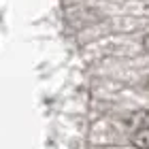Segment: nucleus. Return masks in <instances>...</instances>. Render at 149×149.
<instances>
[{"mask_svg": "<svg viewBox=\"0 0 149 149\" xmlns=\"http://www.w3.org/2000/svg\"><path fill=\"white\" fill-rule=\"evenodd\" d=\"M143 43H145V49H149V34L145 36V40H143Z\"/></svg>", "mask_w": 149, "mask_h": 149, "instance_id": "nucleus-3", "label": "nucleus"}, {"mask_svg": "<svg viewBox=\"0 0 149 149\" xmlns=\"http://www.w3.org/2000/svg\"><path fill=\"white\" fill-rule=\"evenodd\" d=\"M126 121H128V126L136 128V130H139V128H149V109H143V111L132 113Z\"/></svg>", "mask_w": 149, "mask_h": 149, "instance_id": "nucleus-1", "label": "nucleus"}, {"mask_svg": "<svg viewBox=\"0 0 149 149\" xmlns=\"http://www.w3.org/2000/svg\"><path fill=\"white\" fill-rule=\"evenodd\" d=\"M132 145L136 149H149V128H139L132 134Z\"/></svg>", "mask_w": 149, "mask_h": 149, "instance_id": "nucleus-2", "label": "nucleus"}]
</instances>
